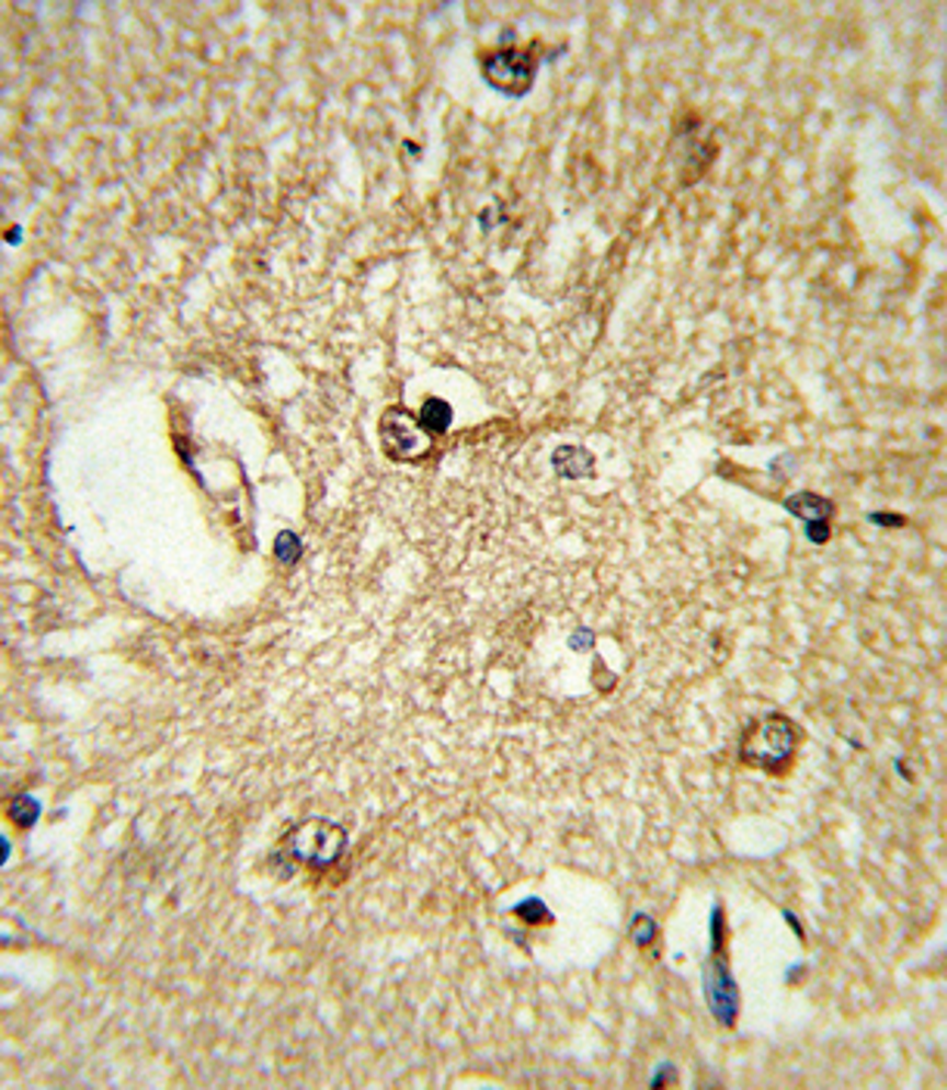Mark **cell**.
I'll return each instance as SVG.
<instances>
[{"mask_svg": "<svg viewBox=\"0 0 947 1090\" xmlns=\"http://www.w3.org/2000/svg\"><path fill=\"white\" fill-rule=\"evenodd\" d=\"M708 1000L710 1010L717 1012L720 1022H732V1016L739 1010V997H735V985H732L727 966L714 963L708 969Z\"/></svg>", "mask_w": 947, "mask_h": 1090, "instance_id": "cell-4", "label": "cell"}, {"mask_svg": "<svg viewBox=\"0 0 947 1090\" xmlns=\"http://www.w3.org/2000/svg\"><path fill=\"white\" fill-rule=\"evenodd\" d=\"M533 69H536V62L524 50H499L483 66L490 84H493L495 91L509 94V97H521V94L530 91Z\"/></svg>", "mask_w": 947, "mask_h": 1090, "instance_id": "cell-2", "label": "cell"}, {"mask_svg": "<svg viewBox=\"0 0 947 1090\" xmlns=\"http://www.w3.org/2000/svg\"><path fill=\"white\" fill-rule=\"evenodd\" d=\"M449 417H453L449 405H443L440 399H431V402L424 405V412H421V424H424L431 434H443V431L449 427Z\"/></svg>", "mask_w": 947, "mask_h": 1090, "instance_id": "cell-6", "label": "cell"}, {"mask_svg": "<svg viewBox=\"0 0 947 1090\" xmlns=\"http://www.w3.org/2000/svg\"><path fill=\"white\" fill-rule=\"evenodd\" d=\"M334 833H336L334 823L312 819V823H306L303 829H296L294 841H290V851H294V857H299V860H306V863H331L336 853H340V848H343V835L334 838V841H328V835Z\"/></svg>", "mask_w": 947, "mask_h": 1090, "instance_id": "cell-3", "label": "cell"}, {"mask_svg": "<svg viewBox=\"0 0 947 1090\" xmlns=\"http://www.w3.org/2000/svg\"><path fill=\"white\" fill-rule=\"evenodd\" d=\"M789 512L801 515L808 524H823L829 515H832V505L823 502L820 496H810V493H801L798 498H789ZM826 527V524H823Z\"/></svg>", "mask_w": 947, "mask_h": 1090, "instance_id": "cell-5", "label": "cell"}, {"mask_svg": "<svg viewBox=\"0 0 947 1090\" xmlns=\"http://www.w3.org/2000/svg\"><path fill=\"white\" fill-rule=\"evenodd\" d=\"M795 726H791L786 716H767L761 723H754L745 735V745H742V757L761 767V770H779L786 767L795 754Z\"/></svg>", "mask_w": 947, "mask_h": 1090, "instance_id": "cell-1", "label": "cell"}]
</instances>
